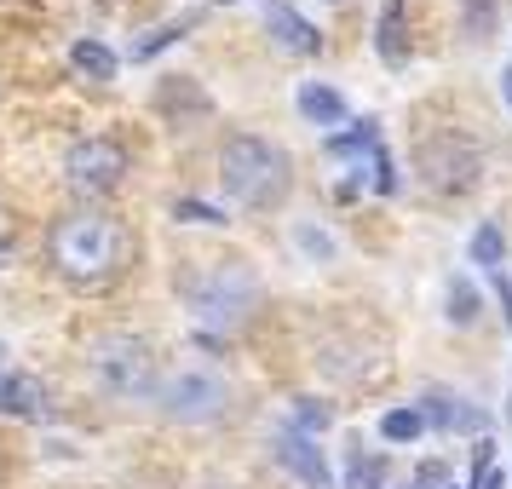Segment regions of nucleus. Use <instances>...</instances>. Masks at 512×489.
<instances>
[{
	"mask_svg": "<svg viewBox=\"0 0 512 489\" xmlns=\"http://www.w3.org/2000/svg\"><path fill=\"white\" fill-rule=\"evenodd\" d=\"M219 185L242 208H277L294 185V162H288L282 144L259 139V133H236L219 150Z\"/></svg>",
	"mask_w": 512,
	"mask_h": 489,
	"instance_id": "obj_1",
	"label": "nucleus"
},
{
	"mask_svg": "<svg viewBox=\"0 0 512 489\" xmlns=\"http://www.w3.org/2000/svg\"><path fill=\"white\" fill-rule=\"evenodd\" d=\"M127 259V231L110 213H70L52 225V265L70 282H110Z\"/></svg>",
	"mask_w": 512,
	"mask_h": 489,
	"instance_id": "obj_2",
	"label": "nucleus"
},
{
	"mask_svg": "<svg viewBox=\"0 0 512 489\" xmlns=\"http://www.w3.org/2000/svg\"><path fill=\"white\" fill-rule=\"evenodd\" d=\"M254 300H259V277L242 259H213L208 271H196L185 282L190 323L208 328V334H236V328L248 323Z\"/></svg>",
	"mask_w": 512,
	"mask_h": 489,
	"instance_id": "obj_3",
	"label": "nucleus"
},
{
	"mask_svg": "<svg viewBox=\"0 0 512 489\" xmlns=\"http://www.w3.org/2000/svg\"><path fill=\"white\" fill-rule=\"evenodd\" d=\"M87 369H93L98 392L116 397V403H144L162 386V369H156V351L150 340L127 334V328H110V334H93L87 340Z\"/></svg>",
	"mask_w": 512,
	"mask_h": 489,
	"instance_id": "obj_4",
	"label": "nucleus"
},
{
	"mask_svg": "<svg viewBox=\"0 0 512 489\" xmlns=\"http://www.w3.org/2000/svg\"><path fill=\"white\" fill-rule=\"evenodd\" d=\"M167 420H179V426H202V420H219L231 409V380L202 363V357H185V363H173L162 369V386L150 397Z\"/></svg>",
	"mask_w": 512,
	"mask_h": 489,
	"instance_id": "obj_5",
	"label": "nucleus"
},
{
	"mask_svg": "<svg viewBox=\"0 0 512 489\" xmlns=\"http://www.w3.org/2000/svg\"><path fill=\"white\" fill-rule=\"evenodd\" d=\"M121 173H127V150L116 139H75L64 150V179L75 190H87V196H104V190L121 185Z\"/></svg>",
	"mask_w": 512,
	"mask_h": 489,
	"instance_id": "obj_6",
	"label": "nucleus"
},
{
	"mask_svg": "<svg viewBox=\"0 0 512 489\" xmlns=\"http://www.w3.org/2000/svg\"><path fill=\"white\" fill-rule=\"evenodd\" d=\"M271 455H277L305 489H340V478H334V466H328V455H323V443L311 438V432H300V426H288V420L271 432Z\"/></svg>",
	"mask_w": 512,
	"mask_h": 489,
	"instance_id": "obj_7",
	"label": "nucleus"
},
{
	"mask_svg": "<svg viewBox=\"0 0 512 489\" xmlns=\"http://www.w3.org/2000/svg\"><path fill=\"white\" fill-rule=\"evenodd\" d=\"M265 29H271V41H277L282 52H294V58H311V52L323 47L317 24H305L288 0H265Z\"/></svg>",
	"mask_w": 512,
	"mask_h": 489,
	"instance_id": "obj_8",
	"label": "nucleus"
},
{
	"mask_svg": "<svg viewBox=\"0 0 512 489\" xmlns=\"http://www.w3.org/2000/svg\"><path fill=\"white\" fill-rule=\"evenodd\" d=\"M294 110H300V121H311V127H340V121L351 116L346 93L328 87V81H300V87H294Z\"/></svg>",
	"mask_w": 512,
	"mask_h": 489,
	"instance_id": "obj_9",
	"label": "nucleus"
},
{
	"mask_svg": "<svg viewBox=\"0 0 512 489\" xmlns=\"http://www.w3.org/2000/svg\"><path fill=\"white\" fill-rule=\"evenodd\" d=\"M420 409H426V420H432L438 432H484L489 426L484 409H472V403L455 397V392H426L420 397Z\"/></svg>",
	"mask_w": 512,
	"mask_h": 489,
	"instance_id": "obj_10",
	"label": "nucleus"
},
{
	"mask_svg": "<svg viewBox=\"0 0 512 489\" xmlns=\"http://www.w3.org/2000/svg\"><path fill=\"white\" fill-rule=\"evenodd\" d=\"M288 242L305 265H334L340 259V236L328 219H288Z\"/></svg>",
	"mask_w": 512,
	"mask_h": 489,
	"instance_id": "obj_11",
	"label": "nucleus"
},
{
	"mask_svg": "<svg viewBox=\"0 0 512 489\" xmlns=\"http://www.w3.org/2000/svg\"><path fill=\"white\" fill-rule=\"evenodd\" d=\"M70 70L104 87V81H116L121 64H116V52L104 47V41H93V35H87V41H75V47H70Z\"/></svg>",
	"mask_w": 512,
	"mask_h": 489,
	"instance_id": "obj_12",
	"label": "nucleus"
},
{
	"mask_svg": "<svg viewBox=\"0 0 512 489\" xmlns=\"http://www.w3.org/2000/svg\"><path fill=\"white\" fill-rule=\"evenodd\" d=\"M466 259H472L484 277H495V271L507 265V236H501V225H478L472 242H466Z\"/></svg>",
	"mask_w": 512,
	"mask_h": 489,
	"instance_id": "obj_13",
	"label": "nucleus"
},
{
	"mask_svg": "<svg viewBox=\"0 0 512 489\" xmlns=\"http://www.w3.org/2000/svg\"><path fill=\"white\" fill-rule=\"evenodd\" d=\"M340 489H386V461L374 449H351L346 455V472H340Z\"/></svg>",
	"mask_w": 512,
	"mask_h": 489,
	"instance_id": "obj_14",
	"label": "nucleus"
},
{
	"mask_svg": "<svg viewBox=\"0 0 512 489\" xmlns=\"http://www.w3.org/2000/svg\"><path fill=\"white\" fill-rule=\"evenodd\" d=\"M426 426H432V420H426V409H420V403H397V409H386V415H380V438H386V443H415Z\"/></svg>",
	"mask_w": 512,
	"mask_h": 489,
	"instance_id": "obj_15",
	"label": "nucleus"
},
{
	"mask_svg": "<svg viewBox=\"0 0 512 489\" xmlns=\"http://www.w3.org/2000/svg\"><path fill=\"white\" fill-rule=\"evenodd\" d=\"M455 328H472L478 323V288H472V277H449V311H443Z\"/></svg>",
	"mask_w": 512,
	"mask_h": 489,
	"instance_id": "obj_16",
	"label": "nucleus"
},
{
	"mask_svg": "<svg viewBox=\"0 0 512 489\" xmlns=\"http://www.w3.org/2000/svg\"><path fill=\"white\" fill-rule=\"evenodd\" d=\"M288 426H300V432H311V438H323L328 426H334V409H328L323 397H294V415H288Z\"/></svg>",
	"mask_w": 512,
	"mask_h": 489,
	"instance_id": "obj_17",
	"label": "nucleus"
},
{
	"mask_svg": "<svg viewBox=\"0 0 512 489\" xmlns=\"http://www.w3.org/2000/svg\"><path fill=\"white\" fill-rule=\"evenodd\" d=\"M397 12H403V0H386V12H380V58L386 64H403V52H397Z\"/></svg>",
	"mask_w": 512,
	"mask_h": 489,
	"instance_id": "obj_18",
	"label": "nucleus"
},
{
	"mask_svg": "<svg viewBox=\"0 0 512 489\" xmlns=\"http://www.w3.org/2000/svg\"><path fill=\"white\" fill-rule=\"evenodd\" d=\"M173 219H190V225H225V213L219 208H208V202H173Z\"/></svg>",
	"mask_w": 512,
	"mask_h": 489,
	"instance_id": "obj_19",
	"label": "nucleus"
},
{
	"mask_svg": "<svg viewBox=\"0 0 512 489\" xmlns=\"http://www.w3.org/2000/svg\"><path fill=\"white\" fill-rule=\"evenodd\" d=\"M489 282H495V294H501V317L512 323V282H507V271H495Z\"/></svg>",
	"mask_w": 512,
	"mask_h": 489,
	"instance_id": "obj_20",
	"label": "nucleus"
},
{
	"mask_svg": "<svg viewBox=\"0 0 512 489\" xmlns=\"http://www.w3.org/2000/svg\"><path fill=\"white\" fill-rule=\"evenodd\" d=\"M478 489H507V472H495V466H489L484 478H478Z\"/></svg>",
	"mask_w": 512,
	"mask_h": 489,
	"instance_id": "obj_21",
	"label": "nucleus"
},
{
	"mask_svg": "<svg viewBox=\"0 0 512 489\" xmlns=\"http://www.w3.org/2000/svg\"><path fill=\"white\" fill-rule=\"evenodd\" d=\"M501 98H507V110H512V64H501Z\"/></svg>",
	"mask_w": 512,
	"mask_h": 489,
	"instance_id": "obj_22",
	"label": "nucleus"
},
{
	"mask_svg": "<svg viewBox=\"0 0 512 489\" xmlns=\"http://www.w3.org/2000/svg\"><path fill=\"white\" fill-rule=\"evenodd\" d=\"M6 254H12V242H6V236H0V259H6Z\"/></svg>",
	"mask_w": 512,
	"mask_h": 489,
	"instance_id": "obj_23",
	"label": "nucleus"
},
{
	"mask_svg": "<svg viewBox=\"0 0 512 489\" xmlns=\"http://www.w3.org/2000/svg\"><path fill=\"white\" fill-rule=\"evenodd\" d=\"M443 489H466V484H443Z\"/></svg>",
	"mask_w": 512,
	"mask_h": 489,
	"instance_id": "obj_24",
	"label": "nucleus"
},
{
	"mask_svg": "<svg viewBox=\"0 0 512 489\" xmlns=\"http://www.w3.org/2000/svg\"><path fill=\"white\" fill-rule=\"evenodd\" d=\"M403 489H420V484H403Z\"/></svg>",
	"mask_w": 512,
	"mask_h": 489,
	"instance_id": "obj_25",
	"label": "nucleus"
},
{
	"mask_svg": "<svg viewBox=\"0 0 512 489\" xmlns=\"http://www.w3.org/2000/svg\"><path fill=\"white\" fill-rule=\"evenodd\" d=\"M507 415H512V403H507Z\"/></svg>",
	"mask_w": 512,
	"mask_h": 489,
	"instance_id": "obj_26",
	"label": "nucleus"
}]
</instances>
